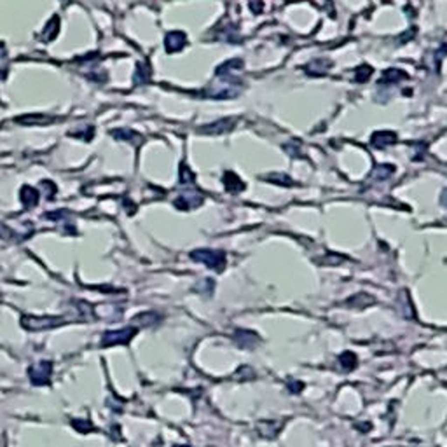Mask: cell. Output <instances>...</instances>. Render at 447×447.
Masks as SVG:
<instances>
[{"label": "cell", "instance_id": "4fadbf2b", "mask_svg": "<svg viewBox=\"0 0 447 447\" xmlns=\"http://www.w3.org/2000/svg\"><path fill=\"white\" fill-rule=\"evenodd\" d=\"M393 173H395V166H391V165H381V166H376V168L372 169V173H370V178L381 182V180H386V178H390Z\"/></svg>", "mask_w": 447, "mask_h": 447}, {"label": "cell", "instance_id": "8992f818", "mask_svg": "<svg viewBox=\"0 0 447 447\" xmlns=\"http://www.w3.org/2000/svg\"><path fill=\"white\" fill-rule=\"evenodd\" d=\"M51 370L53 365L49 362H39L33 367H30L28 374H30V379L33 385H47L49 377H51Z\"/></svg>", "mask_w": 447, "mask_h": 447}, {"label": "cell", "instance_id": "5b68a950", "mask_svg": "<svg viewBox=\"0 0 447 447\" xmlns=\"http://www.w3.org/2000/svg\"><path fill=\"white\" fill-rule=\"evenodd\" d=\"M203 203V194L196 189H189L185 193H182L180 196L175 199V206L178 210H191V208H196L199 204Z\"/></svg>", "mask_w": 447, "mask_h": 447}, {"label": "cell", "instance_id": "7a4b0ae2", "mask_svg": "<svg viewBox=\"0 0 447 447\" xmlns=\"http://www.w3.org/2000/svg\"><path fill=\"white\" fill-rule=\"evenodd\" d=\"M65 323V318L61 316H23L21 325L28 330H47L55 329Z\"/></svg>", "mask_w": 447, "mask_h": 447}, {"label": "cell", "instance_id": "8fae6325", "mask_svg": "<svg viewBox=\"0 0 447 447\" xmlns=\"http://www.w3.org/2000/svg\"><path fill=\"white\" fill-rule=\"evenodd\" d=\"M330 65H332V63H330V59L318 58V59H313L309 65H306V72L309 75H322V74H325V72L329 70Z\"/></svg>", "mask_w": 447, "mask_h": 447}, {"label": "cell", "instance_id": "7c38bea8", "mask_svg": "<svg viewBox=\"0 0 447 447\" xmlns=\"http://www.w3.org/2000/svg\"><path fill=\"white\" fill-rule=\"evenodd\" d=\"M21 201H23L25 206L31 208V206H35L39 203V193L33 187H30V185H25L21 189Z\"/></svg>", "mask_w": 447, "mask_h": 447}, {"label": "cell", "instance_id": "ba28073f", "mask_svg": "<svg viewBox=\"0 0 447 447\" xmlns=\"http://www.w3.org/2000/svg\"><path fill=\"white\" fill-rule=\"evenodd\" d=\"M395 141H396V133H393V131H376L370 137V145L374 149H385L388 145H393Z\"/></svg>", "mask_w": 447, "mask_h": 447}, {"label": "cell", "instance_id": "d6986e66", "mask_svg": "<svg viewBox=\"0 0 447 447\" xmlns=\"http://www.w3.org/2000/svg\"><path fill=\"white\" fill-rule=\"evenodd\" d=\"M339 363H341V367L344 370H353L357 367V357H355V353L346 351V353H342L339 357Z\"/></svg>", "mask_w": 447, "mask_h": 447}, {"label": "cell", "instance_id": "44dd1931", "mask_svg": "<svg viewBox=\"0 0 447 447\" xmlns=\"http://www.w3.org/2000/svg\"><path fill=\"white\" fill-rule=\"evenodd\" d=\"M194 180H196V175H194L185 165H182L180 166V184L187 185V184H193Z\"/></svg>", "mask_w": 447, "mask_h": 447}, {"label": "cell", "instance_id": "9a60e30c", "mask_svg": "<svg viewBox=\"0 0 447 447\" xmlns=\"http://www.w3.org/2000/svg\"><path fill=\"white\" fill-rule=\"evenodd\" d=\"M405 79H407V74L402 72L400 68H388V70H385V74H383V83L395 84V83H398V81H405Z\"/></svg>", "mask_w": 447, "mask_h": 447}, {"label": "cell", "instance_id": "e0dca14e", "mask_svg": "<svg viewBox=\"0 0 447 447\" xmlns=\"http://www.w3.org/2000/svg\"><path fill=\"white\" fill-rule=\"evenodd\" d=\"M266 180L273 182L276 185H283V187H292L294 185V180L288 175H283V173H271V175L266 177Z\"/></svg>", "mask_w": 447, "mask_h": 447}, {"label": "cell", "instance_id": "277c9868", "mask_svg": "<svg viewBox=\"0 0 447 447\" xmlns=\"http://www.w3.org/2000/svg\"><path fill=\"white\" fill-rule=\"evenodd\" d=\"M236 124H238V119L236 117H225V119H219V121L212 122V124L203 126L197 131L203 135H224L234 130Z\"/></svg>", "mask_w": 447, "mask_h": 447}, {"label": "cell", "instance_id": "9c48e42d", "mask_svg": "<svg viewBox=\"0 0 447 447\" xmlns=\"http://www.w3.org/2000/svg\"><path fill=\"white\" fill-rule=\"evenodd\" d=\"M234 339L238 342V346L241 348H253L257 342H259V335L251 330H236Z\"/></svg>", "mask_w": 447, "mask_h": 447}, {"label": "cell", "instance_id": "7402d4cb", "mask_svg": "<svg viewBox=\"0 0 447 447\" xmlns=\"http://www.w3.org/2000/svg\"><path fill=\"white\" fill-rule=\"evenodd\" d=\"M442 204L444 206H447V189L442 193Z\"/></svg>", "mask_w": 447, "mask_h": 447}, {"label": "cell", "instance_id": "3957f363", "mask_svg": "<svg viewBox=\"0 0 447 447\" xmlns=\"http://www.w3.org/2000/svg\"><path fill=\"white\" fill-rule=\"evenodd\" d=\"M137 327H126L119 330H109L103 334L102 346H117V344H128L137 334Z\"/></svg>", "mask_w": 447, "mask_h": 447}, {"label": "cell", "instance_id": "603a6c76", "mask_svg": "<svg viewBox=\"0 0 447 447\" xmlns=\"http://www.w3.org/2000/svg\"><path fill=\"white\" fill-rule=\"evenodd\" d=\"M178 447H180V446H178ZM184 447H185V446H184Z\"/></svg>", "mask_w": 447, "mask_h": 447}, {"label": "cell", "instance_id": "5bb4252c", "mask_svg": "<svg viewBox=\"0 0 447 447\" xmlns=\"http://www.w3.org/2000/svg\"><path fill=\"white\" fill-rule=\"evenodd\" d=\"M239 68H243V61L238 58L234 59H229V61L222 63L219 68H217V75H224V77H227L229 74H232L234 70H239Z\"/></svg>", "mask_w": 447, "mask_h": 447}, {"label": "cell", "instance_id": "6da1fadb", "mask_svg": "<svg viewBox=\"0 0 447 447\" xmlns=\"http://www.w3.org/2000/svg\"><path fill=\"white\" fill-rule=\"evenodd\" d=\"M191 259L196 262H203L206 267L215 271H224L225 267V251L222 250H208V248H201V250L191 251Z\"/></svg>", "mask_w": 447, "mask_h": 447}, {"label": "cell", "instance_id": "2e32d148", "mask_svg": "<svg viewBox=\"0 0 447 447\" xmlns=\"http://www.w3.org/2000/svg\"><path fill=\"white\" fill-rule=\"evenodd\" d=\"M112 135H114L117 140L133 141V143H138V141H141V137L138 133H135L133 130H115V131H112Z\"/></svg>", "mask_w": 447, "mask_h": 447}, {"label": "cell", "instance_id": "ac0fdd59", "mask_svg": "<svg viewBox=\"0 0 447 447\" xmlns=\"http://www.w3.org/2000/svg\"><path fill=\"white\" fill-rule=\"evenodd\" d=\"M159 320V314L154 313V311H149V313H141L135 318V323H138L140 327H147V325H154V323Z\"/></svg>", "mask_w": 447, "mask_h": 447}, {"label": "cell", "instance_id": "ffe728a7", "mask_svg": "<svg viewBox=\"0 0 447 447\" xmlns=\"http://www.w3.org/2000/svg\"><path fill=\"white\" fill-rule=\"evenodd\" d=\"M372 72L374 70L370 65H360V67L355 70V81H357V83H365V81H369Z\"/></svg>", "mask_w": 447, "mask_h": 447}, {"label": "cell", "instance_id": "30bf717a", "mask_svg": "<svg viewBox=\"0 0 447 447\" xmlns=\"http://www.w3.org/2000/svg\"><path fill=\"white\" fill-rule=\"evenodd\" d=\"M224 187L227 189L229 193H239V191H243L245 189V184L241 182V178H239L236 173L225 171V175H224Z\"/></svg>", "mask_w": 447, "mask_h": 447}, {"label": "cell", "instance_id": "52a82bcc", "mask_svg": "<svg viewBox=\"0 0 447 447\" xmlns=\"http://www.w3.org/2000/svg\"><path fill=\"white\" fill-rule=\"evenodd\" d=\"M166 51L168 53H177L180 51V49H184L185 47V42H187V37H185L184 31H169L168 35H166Z\"/></svg>", "mask_w": 447, "mask_h": 447}]
</instances>
